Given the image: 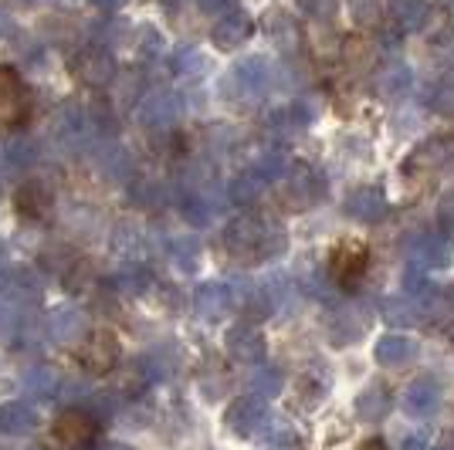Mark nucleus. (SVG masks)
<instances>
[{"label":"nucleus","instance_id":"1","mask_svg":"<svg viewBox=\"0 0 454 450\" xmlns=\"http://www.w3.org/2000/svg\"><path fill=\"white\" fill-rule=\"evenodd\" d=\"M224 251L245 264H265L285 251V234L258 213H241L224 227Z\"/></svg>","mask_w":454,"mask_h":450},{"label":"nucleus","instance_id":"2","mask_svg":"<svg viewBox=\"0 0 454 450\" xmlns=\"http://www.w3.org/2000/svg\"><path fill=\"white\" fill-rule=\"evenodd\" d=\"M268 85H271V68H268L265 58H245V61H238L224 78V95L227 98H234V102H251V98H258V95L268 92Z\"/></svg>","mask_w":454,"mask_h":450},{"label":"nucleus","instance_id":"3","mask_svg":"<svg viewBox=\"0 0 454 450\" xmlns=\"http://www.w3.org/2000/svg\"><path fill=\"white\" fill-rule=\"evenodd\" d=\"M31 112V92L24 85V78L0 65V129H18Z\"/></svg>","mask_w":454,"mask_h":450},{"label":"nucleus","instance_id":"4","mask_svg":"<svg viewBox=\"0 0 454 450\" xmlns=\"http://www.w3.org/2000/svg\"><path fill=\"white\" fill-rule=\"evenodd\" d=\"M366 264H370L366 244H360V241H342L333 251V258H329V278L340 284V288H346V291H353V288H360L363 275H366Z\"/></svg>","mask_w":454,"mask_h":450},{"label":"nucleus","instance_id":"5","mask_svg":"<svg viewBox=\"0 0 454 450\" xmlns=\"http://www.w3.org/2000/svg\"><path fill=\"white\" fill-rule=\"evenodd\" d=\"M407 254H411V264H417V268L441 271V268L451 264V254H454L451 234H444V230H424V234L411 237Z\"/></svg>","mask_w":454,"mask_h":450},{"label":"nucleus","instance_id":"6","mask_svg":"<svg viewBox=\"0 0 454 450\" xmlns=\"http://www.w3.org/2000/svg\"><path fill=\"white\" fill-rule=\"evenodd\" d=\"M325 193V180H322L319 169L305 167V163H295L288 169V180H285V204L292 210H305L316 200H322Z\"/></svg>","mask_w":454,"mask_h":450},{"label":"nucleus","instance_id":"7","mask_svg":"<svg viewBox=\"0 0 454 450\" xmlns=\"http://www.w3.org/2000/svg\"><path fill=\"white\" fill-rule=\"evenodd\" d=\"M98 433V420L95 413L82 410V407H68L58 413L55 420V437L65 447H89Z\"/></svg>","mask_w":454,"mask_h":450},{"label":"nucleus","instance_id":"8","mask_svg":"<svg viewBox=\"0 0 454 450\" xmlns=\"http://www.w3.org/2000/svg\"><path fill=\"white\" fill-rule=\"evenodd\" d=\"M224 423L231 433H238V437H254V433H262V427L268 423V407L262 396H241V400H234L224 413Z\"/></svg>","mask_w":454,"mask_h":450},{"label":"nucleus","instance_id":"9","mask_svg":"<svg viewBox=\"0 0 454 450\" xmlns=\"http://www.w3.org/2000/svg\"><path fill=\"white\" fill-rule=\"evenodd\" d=\"M441 400H444L441 383H437L434 376H420V379H414V383L403 390L400 407H403L407 416H414V420H427V416H434V413L441 410Z\"/></svg>","mask_w":454,"mask_h":450},{"label":"nucleus","instance_id":"10","mask_svg":"<svg viewBox=\"0 0 454 450\" xmlns=\"http://www.w3.org/2000/svg\"><path fill=\"white\" fill-rule=\"evenodd\" d=\"M238 305V291L224 282H207L193 291V308L197 315L207 322H221L227 319V312Z\"/></svg>","mask_w":454,"mask_h":450},{"label":"nucleus","instance_id":"11","mask_svg":"<svg viewBox=\"0 0 454 450\" xmlns=\"http://www.w3.org/2000/svg\"><path fill=\"white\" fill-rule=\"evenodd\" d=\"M224 345L238 362H262L265 359V336L254 322H238L234 329H227Z\"/></svg>","mask_w":454,"mask_h":450},{"label":"nucleus","instance_id":"12","mask_svg":"<svg viewBox=\"0 0 454 450\" xmlns=\"http://www.w3.org/2000/svg\"><path fill=\"white\" fill-rule=\"evenodd\" d=\"M115 359H119V342H115L113 332H92L78 349V362L89 373H109L115 366Z\"/></svg>","mask_w":454,"mask_h":450},{"label":"nucleus","instance_id":"13","mask_svg":"<svg viewBox=\"0 0 454 450\" xmlns=\"http://www.w3.org/2000/svg\"><path fill=\"white\" fill-rule=\"evenodd\" d=\"M224 204H227V197L214 193L207 183H204V187H187L184 190V197H180V210H184V217L197 227L210 224V221H214V213H217Z\"/></svg>","mask_w":454,"mask_h":450},{"label":"nucleus","instance_id":"14","mask_svg":"<svg viewBox=\"0 0 454 450\" xmlns=\"http://www.w3.org/2000/svg\"><path fill=\"white\" fill-rule=\"evenodd\" d=\"M346 213L353 221H363V224H380L390 213V204H387L380 187H360L346 197Z\"/></svg>","mask_w":454,"mask_h":450},{"label":"nucleus","instance_id":"15","mask_svg":"<svg viewBox=\"0 0 454 450\" xmlns=\"http://www.w3.org/2000/svg\"><path fill=\"white\" fill-rule=\"evenodd\" d=\"M75 75L85 81V85H106V81H113L115 78V61L113 55L106 51V48H82L75 58Z\"/></svg>","mask_w":454,"mask_h":450},{"label":"nucleus","instance_id":"16","mask_svg":"<svg viewBox=\"0 0 454 450\" xmlns=\"http://www.w3.org/2000/svg\"><path fill=\"white\" fill-rule=\"evenodd\" d=\"M184 105H180V95L173 92H153L150 98H143V126L150 129H173V122L180 119Z\"/></svg>","mask_w":454,"mask_h":450},{"label":"nucleus","instance_id":"17","mask_svg":"<svg viewBox=\"0 0 454 450\" xmlns=\"http://www.w3.org/2000/svg\"><path fill=\"white\" fill-rule=\"evenodd\" d=\"M51 187L48 183H41V180H24L14 193V206H18V213L24 221H41V217H48V210H51Z\"/></svg>","mask_w":454,"mask_h":450},{"label":"nucleus","instance_id":"18","mask_svg":"<svg viewBox=\"0 0 454 450\" xmlns=\"http://www.w3.org/2000/svg\"><path fill=\"white\" fill-rule=\"evenodd\" d=\"M373 356H377L380 366L400 369V366H407V362L417 356V342L411 336H403V332H387V336L377 338Z\"/></svg>","mask_w":454,"mask_h":450},{"label":"nucleus","instance_id":"19","mask_svg":"<svg viewBox=\"0 0 454 450\" xmlns=\"http://www.w3.org/2000/svg\"><path fill=\"white\" fill-rule=\"evenodd\" d=\"M38 427V407L35 403H0V433L4 437H24V433H35Z\"/></svg>","mask_w":454,"mask_h":450},{"label":"nucleus","instance_id":"20","mask_svg":"<svg viewBox=\"0 0 454 450\" xmlns=\"http://www.w3.org/2000/svg\"><path fill=\"white\" fill-rule=\"evenodd\" d=\"M251 31H254V24L247 18L245 11H227L224 18L214 24V31H210V38L217 48H241L247 38H251Z\"/></svg>","mask_w":454,"mask_h":450},{"label":"nucleus","instance_id":"21","mask_svg":"<svg viewBox=\"0 0 454 450\" xmlns=\"http://www.w3.org/2000/svg\"><path fill=\"white\" fill-rule=\"evenodd\" d=\"M113 288L119 295H126V299H139V295H146L153 288V271L146 264H122L115 271Z\"/></svg>","mask_w":454,"mask_h":450},{"label":"nucleus","instance_id":"22","mask_svg":"<svg viewBox=\"0 0 454 450\" xmlns=\"http://www.w3.org/2000/svg\"><path fill=\"white\" fill-rule=\"evenodd\" d=\"M390 18L400 31H420L431 18V4L427 0H390Z\"/></svg>","mask_w":454,"mask_h":450},{"label":"nucleus","instance_id":"23","mask_svg":"<svg viewBox=\"0 0 454 450\" xmlns=\"http://www.w3.org/2000/svg\"><path fill=\"white\" fill-rule=\"evenodd\" d=\"M24 390L31 400H38V403H51L61 390H65V383H61V376L55 369H48V366H38V369H31V373L24 376Z\"/></svg>","mask_w":454,"mask_h":450},{"label":"nucleus","instance_id":"24","mask_svg":"<svg viewBox=\"0 0 454 450\" xmlns=\"http://www.w3.org/2000/svg\"><path fill=\"white\" fill-rule=\"evenodd\" d=\"M390 393H387V386H380V383H370L360 396H356V413H360V420L366 423H380L387 413H390Z\"/></svg>","mask_w":454,"mask_h":450},{"label":"nucleus","instance_id":"25","mask_svg":"<svg viewBox=\"0 0 454 450\" xmlns=\"http://www.w3.org/2000/svg\"><path fill=\"white\" fill-rule=\"evenodd\" d=\"M82 329H85V322H82V312H75V308H55L48 315V336L55 342H75L82 336Z\"/></svg>","mask_w":454,"mask_h":450},{"label":"nucleus","instance_id":"26","mask_svg":"<svg viewBox=\"0 0 454 450\" xmlns=\"http://www.w3.org/2000/svg\"><path fill=\"white\" fill-rule=\"evenodd\" d=\"M258 437H262L265 450H292L295 447V440H299L295 427H292L288 420H278V416H268V423L262 427Z\"/></svg>","mask_w":454,"mask_h":450},{"label":"nucleus","instance_id":"27","mask_svg":"<svg viewBox=\"0 0 454 450\" xmlns=\"http://www.w3.org/2000/svg\"><path fill=\"white\" fill-rule=\"evenodd\" d=\"M383 315H387V322H394V325H417V319L424 315V308L414 299L397 295V299L383 301Z\"/></svg>","mask_w":454,"mask_h":450},{"label":"nucleus","instance_id":"28","mask_svg":"<svg viewBox=\"0 0 454 450\" xmlns=\"http://www.w3.org/2000/svg\"><path fill=\"white\" fill-rule=\"evenodd\" d=\"M262 180H254L251 173H241V176H234L231 183H227V190H224V197L231 200L234 206H247V204H254L258 200V193H262Z\"/></svg>","mask_w":454,"mask_h":450},{"label":"nucleus","instance_id":"29","mask_svg":"<svg viewBox=\"0 0 454 450\" xmlns=\"http://www.w3.org/2000/svg\"><path fill=\"white\" fill-rule=\"evenodd\" d=\"M254 180H262V183H278L285 173H288V159H285L282 152H265V156H258L254 159V167L247 169Z\"/></svg>","mask_w":454,"mask_h":450},{"label":"nucleus","instance_id":"30","mask_svg":"<svg viewBox=\"0 0 454 450\" xmlns=\"http://www.w3.org/2000/svg\"><path fill=\"white\" fill-rule=\"evenodd\" d=\"M98 167H102L106 176H113V180H129V173H133L129 152L119 150V146H109V150L98 152Z\"/></svg>","mask_w":454,"mask_h":450},{"label":"nucleus","instance_id":"31","mask_svg":"<svg viewBox=\"0 0 454 450\" xmlns=\"http://www.w3.org/2000/svg\"><path fill=\"white\" fill-rule=\"evenodd\" d=\"M27 325H24V308H20L14 299H7L4 291H0V336L11 338V336H20Z\"/></svg>","mask_w":454,"mask_h":450},{"label":"nucleus","instance_id":"32","mask_svg":"<svg viewBox=\"0 0 454 450\" xmlns=\"http://www.w3.org/2000/svg\"><path fill=\"white\" fill-rule=\"evenodd\" d=\"M282 383H285L282 369L262 366V369H254V376H251V393L262 396V400H271V396L282 393Z\"/></svg>","mask_w":454,"mask_h":450},{"label":"nucleus","instance_id":"33","mask_svg":"<svg viewBox=\"0 0 454 450\" xmlns=\"http://www.w3.org/2000/svg\"><path fill=\"white\" fill-rule=\"evenodd\" d=\"M35 159H38V143L27 139V136H20V139H14V143L7 146V163H11L14 169L31 167Z\"/></svg>","mask_w":454,"mask_h":450},{"label":"nucleus","instance_id":"34","mask_svg":"<svg viewBox=\"0 0 454 450\" xmlns=\"http://www.w3.org/2000/svg\"><path fill=\"white\" fill-rule=\"evenodd\" d=\"M170 258L180 271H193L197 261H200V244H197V241H190V237H180V241H173Z\"/></svg>","mask_w":454,"mask_h":450},{"label":"nucleus","instance_id":"35","mask_svg":"<svg viewBox=\"0 0 454 450\" xmlns=\"http://www.w3.org/2000/svg\"><path fill=\"white\" fill-rule=\"evenodd\" d=\"M170 68L176 72V75H193V72L204 68V58L197 55L193 48H176L170 58Z\"/></svg>","mask_w":454,"mask_h":450},{"label":"nucleus","instance_id":"36","mask_svg":"<svg viewBox=\"0 0 454 450\" xmlns=\"http://www.w3.org/2000/svg\"><path fill=\"white\" fill-rule=\"evenodd\" d=\"M431 105H434L437 112H454V78H441L437 81L434 95H431Z\"/></svg>","mask_w":454,"mask_h":450},{"label":"nucleus","instance_id":"37","mask_svg":"<svg viewBox=\"0 0 454 450\" xmlns=\"http://www.w3.org/2000/svg\"><path fill=\"white\" fill-rule=\"evenodd\" d=\"M437 224L444 234H454V187L444 190L441 200H437Z\"/></svg>","mask_w":454,"mask_h":450},{"label":"nucleus","instance_id":"38","mask_svg":"<svg viewBox=\"0 0 454 450\" xmlns=\"http://www.w3.org/2000/svg\"><path fill=\"white\" fill-rule=\"evenodd\" d=\"M305 291H309L312 299H322V301H333V299H336V288H333V282H329L325 275H319V271L305 278Z\"/></svg>","mask_w":454,"mask_h":450},{"label":"nucleus","instance_id":"39","mask_svg":"<svg viewBox=\"0 0 454 450\" xmlns=\"http://www.w3.org/2000/svg\"><path fill=\"white\" fill-rule=\"evenodd\" d=\"M146 190H133L136 204L139 206H156L163 200V187H156V183H143Z\"/></svg>","mask_w":454,"mask_h":450},{"label":"nucleus","instance_id":"40","mask_svg":"<svg viewBox=\"0 0 454 450\" xmlns=\"http://www.w3.org/2000/svg\"><path fill=\"white\" fill-rule=\"evenodd\" d=\"M427 440H431V433H427V431L411 433V437L403 440V447H407V450H424V447H427Z\"/></svg>","mask_w":454,"mask_h":450},{"label":"nucleus","instance_id":"41","mask_svg":"<svg viewBox=\"0 0 454 450\" xmlns=\"http://www.w3.org/2000/svg\"><path fill=\"white\" fill-rule=\"evenodd\" d=\"M197 4H200L204 14H221V11L231 7V0H197Z\"/></svg>","mask_w":454,"mask_h":450},{"label":"nucleus","instance_id":"42","mask_svg":"<svg viewBox=\"0 0 454 450\" xmlns=\"http://www.w3.org/2000/svg\"><path fill=\"white\" fill-rule=\"evenodd\" d=\"M92 7H98V11H119L126 0H89Z\"/></svg>","mask_w":454,"mask_h":450},{"label":"nucleus","instance_id":"43","mask_svg":"<svg viewBox=\"0 0 454 450\" xmlns=\"http://www.w3.org/2000/svg\"><path fill=\"white\" fill-rule=\"evenodd\" d=\"M0 275H7V244L0 241Z\"/></svg>","mask_w":454,"mask_h":450},{"label":"nucleus","instance_id":"44","mask_svg":"<svg viewBox=\"0 0 454 450\" xmlns=\"http://www.w3.org/2000/svg\"><path fill=\"white\" fill-rule=\"evenodd\" d=\"M360 450H390V447H387L383 440H366V444H363Z\"/></svg>","mask_w":454,"mask_h":450},{"label":"nucleus","instance_id":"45","mask_svg":"<svg viewBox=\"0 0 454 450\" xmlns=\"http://www.w3.org/2000/svg\"><path fill=\"white\" fill-rule=\"evenodd\" d=\"M7 31H11V20H7V14H4V11H0V38H4V35H7Z\"/></svg>","mask_w":454,"mask_h":450},{"label":"nucleus","instance_id":"46","mask_svg":"<svg viewBox=\"0 0 454 450\" xmlns=\"http://www.w3.org/2000/svg\"><path fill=\"white\" fill-rule=\"evenodd\" d=\"M31 450H44V447H31Z\"/></svg>","mask_w":454,"mask_h":450},{"label":"nucleus","instance_id":"47","mask_svg":"<svg viewBox=\"0 0 454 450\" xmlns=\"http://www.w3.org/2000/svg\"><path fill=\"white\" fill-rule=\"evenodd\" d=\"M109 450H119V447H109ZM122 450H126V447H122Z\"/></svg>","mask_w":454,"mask_h":450},{"label":"nucleus","instance_id":"48","mask_svg":"<svg viewBox=\"0 0 454 450\" xmlns=\"http://www.w3.org/2000/svg\"><path fill=\"white\" fill-rule=\"evenodd\" d=\"M27 4H35V0H27Z\"/></svg>","mask_w":454,"mask_h":450},{"label":"nucleus","instance_id":"49","mask_svg":"<svg viewBox=\"0 0 454 450\" xmlns=\"http://www.w3.org/2000/svg\"><path fill=\"white\" fill-rule=\"evenodd\" d=\"M441 450H444V447H441Z\"/></svg>","mask_w":454,"mask_h":450}]
</instances>
